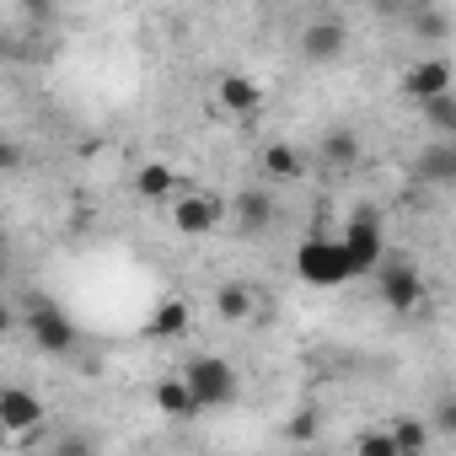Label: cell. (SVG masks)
<instances>
[{
  "mask_svg": "<svg viewBox=\"0 0 456 456\" xmlns=\"http://www.w3.org/2000/svg\"><path fill=\"white\" fill-rule=\"evenodd\" d=\"M354 451H365V456H397L392 435H381V429H365V435L354 440Z\"/></svg>",
  "mask_w": 456,
  "mask_h": 456,
  "instance_id": "cell-21",
  "label": "cell"
},
{
  "mask_svg": "<svg viewBox=\"0 0 456 456\" xmlns=\"http://www.w3.org/2000/svg\"><path fill=\"white\" fill-rule=\"evenodd\" d=\"M134 193H140L145 204H172V199L183 193V183H177V172H172L167 161H145V167L134 172Z\"/></svg>",
  "mask_w": 456,
  "mask_h": 456,
  "instance_id": "cell-16",
  "label": "cell"
},
{
  "mask_svg": "<svg viewBox=\"0 0 456 456\" xmlns=\"http://www.w3.org/2000/svg\"><path fill=\"white\" fill-rule=\"evenodd\" d=\"M215 317H220V322H232V328H248V322L258 317V296H253V285H242V280L215 285Z\"/></svg>",
  "mask_w": 456,
  "mask_h": 456,
  "instance_id": "cell-13",
  "label": "cell"
},
{
  "mask_svg": "<svg viewBox=\"0 0 456 456\" xmlns=\"http://www.w3.org/2000/svg\"><path fill=\"white\" fill-rule=\"evenodd\" d=\"M370 280H376V296L387 301V312H397V317H413L419 312V301H424V274L408 264V258H381L376 269H370Z\"/></svg>",
  "mask_w": 456,
  "mask_h": 456,
  "instance_id": "cell-4",
  "label": "cell"
},
{
  "mask_svg": "<svg viewBox=\"0 0 456 456\" xmlns=\"http://www.w3.org/2000/svg\"><path fill=\"white\" fill-rule=\"evenodd\" d=\"M188 328H193V306H188L183 296L156 301L151 317H145V333H151L156 344H177V338H188Z\"/></svg>",
  "mask_w": 456,
  "mask_h": 456,
  "instance_id": "cell-11",
  "label": "cell"
},
{
  "mask_svg": "<svg viewBox=\"0 0 456 456\" xmlns=\"http://www.w3.org/2000/svg\"><path fill=\"white\" fill-rule=\"evenodd\" d=\"M215 102H220V113H232V118H258L264 113V86L253 76H242V70H225L215 81Z\"/></svg>",
  "mask_w": 456,
  "mask_h": 456,
  "instance_id": "cell-9",
  "label": "cell"
},
{
  "mask_svg": "<svg viewBox=\"0 0 456 456\" xmlns=\"http://www.w3.org/2000/svg\"><path fill=\"white\" fill-rule=\"evenodd\" d=\"M290 440H312V419H296L290 424Z\"/></svg>",
  "mask_w": 456,
  "mask_h": 456,
  "instance_id": "cell-26",
  "label": "cell"
},
{
  "mask_svg": "<svg viewBox=\"0 0 456 456\" xmlns=\"http://www.w3.org/2000/svg\"><path fill=\"white\" fill-rule=\"evenodd\" d=\"M232 225H237V237H264L269 225H274V193L269 188L232 193Z\"/></svg>",
  "mask_w": 456,
  "mask_h": 456,
  "instance_id": "cell-10",
  "label": "cell"
},
{
  "mask_svg": "<svg viewBox=\"0 0 456 456\" xmlns=\"http://www.w3.org/2000/svg\"><path fill=\"white\" fill-rule=\"evenodd\" d=\"M413 33H424V38H445V17H440V12H424V17L413 22Z\"/></svg>",
  "mask_w": 456,
  "mask_h": 456,
  "instance_id": "cell-23",
  "label": "cell"
},
{
  "mask_svg": "<svg viewBox=\"0 0 456 456\" xmlns=\"http://www.w3.org/2000/svg\"><path fill=\"white\" fill-rule=\"evenodd\" d=\"M264 172H269L274 183H296V177L306 172V156H301L290 140H274V145L264 151Z\"/></svg>",
  "mask_w": 456,
  "mask_h": 456,
  "instance_id": "cell-18",
  "label": "cell"
},
{
  "mask_svg": "<svg viewBox=\"0 0 456 456\" xmlns=\"http://www.w3.org/2000/svg\"><path fill=\"white\" fill-rule=\"evenodd\" d=\"M403 92H408L413 102H424V97H435V92H451V60H445V54H429V60L408 65V70H403Z\"/></svg>",
  "mask_w": 456,
  "mask_h": 456,
  "instance_id": "cell-12",
  "label": "cell"
},
{
  "mask_svg": "<svg viewBox=\"0 0 456 456\" xmlns=\"http://www.w3.org/2000/svg\"><path fill=\"white\" fill-rule=\"evenodd\" d=\"M44 419H49V408H44L38 392H28V387H6V381H0V429L28 435V429H44Z\"/></svg>",
  "mask_w": 456,
  "mask_h": 456,
  "instance_id": "cell-8",
  "label": "cell"
},
{
  "mask_svg": "<svg viewBox=\"0 0 456 456\" xmlns=\"http://www.w3.org/2000/svg\"><path fill=\"white\" fill-rule=\"evenodd\" d=\"M435 424H440L445 435H456V403H451V397H440V408H435Z\"/></svg>",
  "mask_w": 456,
  "mask_h": 456,
  "instance_id": "cell-24",
  "label": "cell"
},
{
  "mask_svg": "<svg viewBox=\"0 0 456 456\" xmlns=\"http://www.w3.org/2000/svg\"><path fill=\"white\" fill-rule=\"evenodd\" d=\"M338 242H344V253H349V264H354L360 280L387 258V232H381V220H376L370 209H360V215L344 225V237H338Z\"/></svg>",
  "mask_w": 456,
  "mask_h": 456,
  "instance_id": "cell-6",
  "label": "cell"
},
{
  "mask_svg": "<svg viewBox=\"0 0 456 456\" xmlns=\"http://www.w3.org/2000/svg\"><path fill=\"white\" fill-rule=\"evenodd\" d=\"M344 49H349L344 17H312V22L301 28V54H306V65H338Z\"/></svg>",
  "mask_w": 456,
  "mask_h": 456,
  "instance_id": "cell-7",
  "label": "cell"
},
{
  "mask_svg": "<svg viewBox=\"0 0 456 456\" xmlns=\"http://www.w3.org/2000/svg\"><path fill=\"white\" fill-rule=\"evenodd\" d=\"M183 387L193 392L199 413H209V408H232V403L242 397V376H237V365L225 360V354H193V360L183 365Z\"/></svg>",
  "mask_w": 456,
  "mask_h": 456,
  "instance_id": "cell-1",
  "label": "cell"
},
{
  "mask_svg": "<svg viewBox=\"0 0 456 456\" xmlns=\"http://www.w3.org/2000/svg\"><path fill=\"white\" fill-rule=\"evenodd\" d=\"M387 435H392L397 456H424V451H429V424H424V419H397Z\"/></svg>",
  "mask_w": 456,
  "mask_h": 456,
  "instance_id": "cell-19",
  "label": "cell"
},
{
  "mask_svg": "<svg viewBox=\"0 0 456 456\" xmlns=\"http://www.w3.org/2000/svg\"><path fill=\"white\" fill-rule=\"evenodd\" d=\"M317 151H322V161H328L333 172H349V167L360 161V134H354V129H328Z\"/></svg>",
  "mask_w": 456,
  "mask_h": 456,
  "instance_id": "cell-17",
  "label": "cell"
},
{
  "mask_svg": "<svg viewBox=\"0 0 456 456\" xmlns=\"http://www.w3.org/2000/svg\"><path fill=\"white\" fill-rule=\"evenodd\" d=\"M28 156H22V145L17 140H6V134H0V172H17Z\"/></svg>",
  "mask_w": 456,
  "mask_h": 456,
  "instance_id": "cell-22",
  "label": "cell"
},
{
  "mask_svg": "<svg viewBox=\"0 0 456 456\" xmlns=\"http://www.w3.org/2000/svg\"><path fill=\"white\" fill-rule=\"evenodd\" d=\"M424 118H429V129H440L445 140H456V102H451V92L424 97Z\"/></svg>",
  "mask_w": 456,
  "mask_h": 456,
  "instance_id": "cell-20",
  "label": "cell"
},
{
  "mask_svg": "<svg viewBox=\"0 0 456 456\" xmlns=\"http://www.w3.org/2000/svg\"><path fill=\"white\" fill-rule=\"evenodd\" d=\"M151 408H156L161 419H172V424H183V419L199 413V403H193V392L183 387V376H161V381L151 387Z\"/></svg>",
  "mask_w": 456,
  "mask_h": 456,
  "instance_id": "cell-14",
  "label": "cell"
},
{
  "mask_svg": "<svg viewBox=\"0 0 456 456\" xmlns=\"http://www.w3.org/2000/svg\"><path fill=\"white\" fill-rule=\"evenodd\" d=\"M0 264H6V232H0Z\"/></svg>",
  "mask_w": 456,
  "mask_h": 456,
  "instance_id": "cell-28",
  "label": "cell"
},
{
  "mask_svg": "<svg viewBox=\"0 0 456 456\" xmlns=\"http://www.w3.org/2000/svg\"><path fill=\"white\" fill-rule=\"evenodd\" d=\"M22 6H28L33 17H49V12H54V0H22Z\"/></svg>",
  "mask_w": 456,
  "mask_h": 456,
  "instance_id": "cell-27",
  "label": "cell"
},
{
  "mask_svg": "<svg viewBox=\"0 0 456 456\" xmlns=\"http://www.w3.org/2000/svg\"><path fill=\"white\" fill-rule=\"evenodd\" d=\"M17 328H28V338H33L44 354H76V344H81V333H76L70 312H65V306H54L49 296H28V301H22V312H17Z\"/></svg>",
  "mask_w": 456,
  "mask_h": 456,
  "instance_id": "cell-2",
  "label": "cell"
},
{
  "mask_svg": "<svg viewBox=\"0 0 456 456\" xmlns=\"http://www.w3.org/2000/svg\"><path fill=\"white\" fill-rule=\"evenodd\" d=\"M12 333H17V312L0 301V338H12Z\"/></svg>",
  "mask_w": 456,
  "mask_h": 456,
  "instance_id": "cell-25",
  "label": "cell"
},
{
  "mask_svg": "<svg viewBox=\"0 0 456 456\" xmlns=\"http://www.w3.org/2000/svg\"><path fill=\"white\" fill-rule=\"evenodd\" d=\"M296 274H301V285H317V290H338V285L360 280L338 237H306L296 248Z\"/></svg>",
  "mask_w": 456,
  "mask_h": 456,
  "instance_id": "cell-3",
  "label": "cell"
},
{
  "mask_svg": "<svg viewBox=\"0 0 456 456\" xmlns=\"http://www.w3.org/2000/svg\"><path fill=\"white\" fill-rule=\"evenodd\" d=\"M413 167H419V177H424V183L451 188V183H456V140H445V134H440L435 145H424V151H419V161H413Z\"/></svg>",
  "mask_w": 456,
  "mask_h": 456,
  "instance_id": "cell-15",
  "label": "cell"
},
{
  "mask_svg": "<svg viewBox=\"0 0 456 456\" xmlns=\"http://www.w3.org/2000/svg\"><path fill=\"white\" fill-rule=\"evenodd\" d=\"M167 209H172V232L177 237H209L215 225H220V215H225V199L193 188V193H177Z\"/></svg>",
  "mask_w": 456,
  "mask_h": 456,
  "instance_id": "cell-5",
  "label": "cell"
}]
</instances>
